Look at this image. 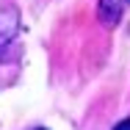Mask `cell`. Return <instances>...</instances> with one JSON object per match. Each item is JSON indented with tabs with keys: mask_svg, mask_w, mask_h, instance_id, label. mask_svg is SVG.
Masks as SVG:
<instances>
[{
	"mask_svg": "<svg viewBox=\"0 0 130 130\" xmlns=\"http://www.w3.org/2000/svg\"><path fill=\"white\" fill-rule=\"evenodd\" d=\"M119 14H122V8H119L116 0H100V20L105 25H116Z\"/></svg>",
	"mask_w": 130,
	"mask_h": 130,
	"instance_id": "2",
	"label": "cell"
},
{
	"mask_svg": "<svg viewBox=\"0 0 130 130\" xmlns=\"http://www.w3.org/2000/svg\"><path fill=\"white\" fill-rule=\"evenodd\" d=\"M113 130H130V119H122V122H119Z\"/></svg>",
	"mask_w": 130,
	"mask_h": 130,
	"instance_id": "3",
	"label": "cell"
},
{
	"mask_svg": "<svg viewBox=\"0 0 130 130\" xmlns=\"http://www.w3.org/2000/svg\"><path fill=\"white\" fill-rule=\"evenodd\" d=\"M127 3H130V0H127Z\"/></svg>",
	"mask_w": 130,
	"mask_h": 130,
	"instance_id": "4",
	"label": "cell"
},
{
	"mask_svg": "<svg viewBox=\"0 0 130 130\" xmlns=\"http://www.w3.org/2000/svg\"><path fill=\"white\" fill-rule=\"evenodd\" d=\"M17 28H20L17 8H3V11H0V47H6V44L17 36Z\"/></svg>",
	"mask_w": 130,
	"mask_h": 130,
	"instance_id": "1",
	"label": "cell"
}]
</instances>
